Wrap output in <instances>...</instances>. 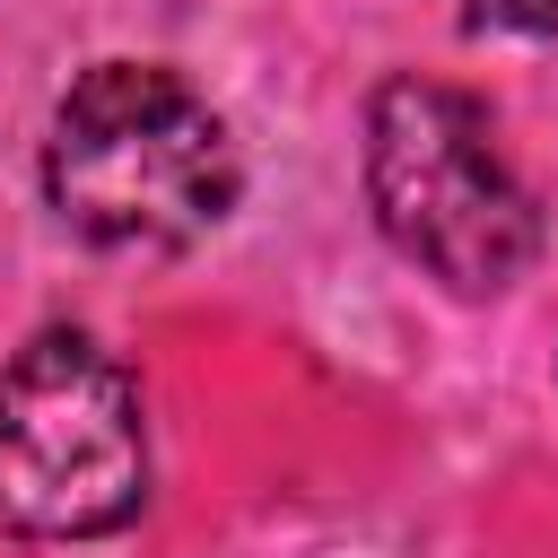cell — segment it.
<instances>
[{"label":"cell","mask_w":558,"mask_h":558,"mask_svg":"<svg viewBox=\"0 0 558 558\" xmlns=\"http://www.w3.org/2000/svg\"><path fill=\"white\" fill-rule=\"evenodd\" d=\"M235 140L157 61H96L44 131V201L105 253H174L235 209Z\"/></svg>","instance_id":"cell-1"},{"label":"cell","mask_w":558,"mask_h":558,"mask_svg":"<svg viewBox=\"0 0 558 558\" xmlns=\"http://www.w3.org/2000/svg\"><path fill=\"white\" fill-rule=\"evenodd\" d=\"M366 201L392 253L453 296H497L541 253V209L514 183L488 105L410 70L366 96Z\"/></svg>","instance_id":"cell-2"},{"label":"cell","mask_w":558,"mask_h":558,"mask_svg":"<svg viewBox=\"0 0 558 558\" xmlns=\"http://www.w3.org/2000/svg\"><path fill=\"white\" fill-rule=\"evenodd\" d=\"M148 506L140 384L87 331H35L0 366V523L96 541Z\"/></svg>","instance_id":"cell-3"},{"label":"cell","mask_w":558,"mask_h":558,"mask_svg":"<svg viewBox=\"0 0 558 558\" xmlns=\"http://www.w3.org/2000/svg\"><path fill=\"white\" fill-rule=\"evenodd\" d=\"M462 17L480 35H558V0H471Z\"/></svg>","instance_id":"cell-4"}]
</instances>
